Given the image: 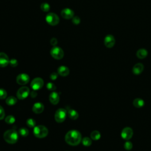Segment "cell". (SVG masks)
Segmentation results:
<instances>
[{
    "label": "cell",
    "instance_id": "cell-1",
    "mask_svg": "<svg viewBox=\"0 0 151 151\" xmlns=\"http://www.w3.org/2000/svg\"><path fill=\"white\" fill-rule=\"evenodd\" d=\"M81 135L76 130L69 131L65 136V141L67 143L72 146L78 145L81 141Z\"/></svg>",
    "mask_w": 151,
    "mask_h": 151
},
{
    "label": "cell",
    "instance_id": "cell-2",
    "mask_svg": "<svg viewBox=\"0 0 151 151\" xmlns=\"http://www.w3.org/2000/svg\"><path fill=\"white\" fill-rule=\"evenodd\" d=\"M4 139L8 143L14 144L17 142L18 139V133L14 129H10L4 133Z\"/></svg>",
    "mask_w": 151,
    "mask_h": 151
},
{
    "label": "cell",
    "instance_id": "cell-3",
    "mask_svg": "<svg viewBox=\"0 0 151 151\" xmlns=\"http://www.w3.org/2000/svg\"><path fill=\"white\" fill-rule=\"evenodd\" d=\"M33 133L35 137L38 138H43L47 136L49 131L46 126L43 125H38L34 127Z\"/></svg>",
    "mask_w": 151,
    "mask_h": 151
},
{
    "label": "cell",
    "instance_id": "cell-4",
    "mask_svg": "<svg viewBox=\"0 0 151 151\" xmlns=\"http://www.w3.org/2000/svg\"><path fill=\"white\" fill-rule=\"evenodd\" d=\"M67 115V111L64 109H58L55 113L54 118L57 122L61 123L66 119Z\"/></svg>",
    "mask_w": 151,
    "mask_h": 151
},
{
    "label": "cell",
    "instance_id": "cell-5",
    "mask_svg": "<svg viewBox=\"0 0 151 151\" xmlns=\"http://www.w3.org/2000/svg\"><path fill=\"white\" fill-rule=\"evenodd\" d=\"M46 20L47 23L51 26H56L58 24L60 21L58 15L53 13H50L46 15Z\"/></svg>",
    "mask_w": 151,
    "mask_h": 151
},
{
    "label": "cell",
    "instance_id": "cell-6",
    "mask_svg": "<svg viewBox=\"0 0 151 151\" xmlns=\"http://www.w3.org/2000/svg\"><path fill=\"white\" fill-rule=\"evenodd\" d=\"M30 95V89L28 87L23 86L18 89L17 92V97L20 100H23L27 98Z\"/></svg>",
    "mask_w": 151,
    "mask_h": 151
},
{
    "label": "cell",
    "instance_id": "cell-7",
    "mask_svg": "<svg viewBox=\"0 0 151 151\" xmlns=\"http://www.w3.org/2000/svg\"><path fill=\"white\" fill-rule=\"evenodd\" d=\"M50 54L51 56L56 60L61 59L64 54L63 50L59 47H53L50 51Z\"/></svg>",
    "mask_w": 151,
    "mask_h": 151
},
{
    "label": "cell",
    "instance_id": "cell-8",
    "mask_svg": "<svg viewBox=\"0 0 151 151\" xmlns=\"http://www.w3.org/2000/svg\"><path fill=\"white\" fill-rule=\"evenodd\" d=\"M30 86L34 90H40L44 86V81L40 77H36L32 80Z\"/></svg>",
    "mask_w": 151,
    "mask_h": 151
},
{
    "label": "cell",
    "instance_id": "cell-9",
    "mask_svg": "<svg viewBox=\"0 0 151 151\" xmlns=\"http://www.w3.org/2000/svg\"><path fill=\"white\" fill-rule=\"evenodd\" d=\"M133 134L134 132L132 129L129 127H126L122 130L121 132V136L123 139L128 141L132 138V137L133 136Z\"/></svg>",
    "mask_w": 151,
    "mask_h": 151
},
{
    "label": "cell",
    "instance_id": "cell-10",
    "mask_svg": "<svg viewBox=\"0 0 151 151\" xmlns=\"http://www.w3.org/2000/svg\"><path fill=\"white\" fill-rule=\"evenodd\" d=\"M17 83L20 85H25L30 81V77L27 74L21 73L18 75L16 79Z\"/></svg>",
    "mask_w": 151,
    "mask_h": 151
},
{
    "label": "cell",
    "instance_id": "cell-11",
    "mask_svg": "<svg viewBox=\"0 0 151 151\" xmlns=\"http://www.w3.org/2000/svg\"><path fill=\"white\" fill-rule=\"evenodd\" d=\"M104 45L107 48H112L115 44V39L112 35H107L104 40Z\"/></svg>",
    "mask_w": 151,
    "mask_h": 151
},
{
    "label": "cell",
    "instance_id": "cell-12",
    "mask_svg": "<svg viewBox=\"0 0 151 151\" xmlns=\"http://www.w3.org/2000/svg\"><path fill=\"white\" fill-rule=\"evenodd\" d=\"M61 15L64 19H71L73 18L74 16V11L70 8H64L61 11Z\"/></svg>",
    "mask_w": 151,
    "mask_h": 151
},
{
    "label": "cell",
    "instance_id": "cell-13",
    "mask_svg": "<svg viewBox=\"0 0 151 151\" xmlns=\"http://www.w3.org/2000/svg\"><path fill=\"white\" fill-rule=\"evenodd\" d=\"M10 63L8 56L4 53H0V67H5L8 66Z\"/></svg>",
    "mask_w": 151,
    "mask_h": 151
},
{
    "label": "cell",
    "instance_id": "cell-14",
    "mask_svg": "<svg viewBox=\"0 0 151 151\" xmlns=\"http://www.w3.org/2000/svg\"><path fill=\"white\" fill-rule=\"evenodd\" d=\"M45 106L42 103L37 102L35 103L33 106V111L37 114H40L44 111Z\"/></svg>",
    "mask_w": 151,
    "mask_h": 151
},
{
    "label": "cell",
    "instance_id": "cell-15",
    "mask_svg": "<svg viewBox=\"0 0 151 151\" xmlns=\"http://www.w3.org/2000/svg\"><path fill=\"white\" fill-rule=\"evenodd\" d=\"M49 100L53 104H57L60 101V96L56 92H51L49 96Z\"/></svg>",
    "mask_w": 151,
    "mask_h": 151
},
{
    "label": "cell",
    "instance_id": "cell-16",
    "mask_svg": "<svg viewBox=\"0 0 151 151\" xmlns=\"http://www.w3.org/2000/svg\"><path fill=\"white\" fill-rule=\"evenodd\" d=\"M144 70V66L142 63H137L134 66L132 72L136 75H139L142 73Z\"/></svg>",
    "mask_w": 151,
    "mask_h": 151
},
{
    "label": "cell",
    "instance_id": "cell-17",
    "mask_svg": "<svg viewBox=\"0 0 151 151\" xmlns=\"http://www.w3.org/2000/svg\"><path fill=\"white\" fill-rule=\"evenodd\" d=\"M70 70L69 69L64 66H61L58 68L57 70V73L60 75L61 76H67L69 74Z\"/></svg>",
    "mask_w": 151,
    "mask_h": 151
},
{
    "label": "cell",
    "instance_id": "cell-18",
    "mask_svg": "<svg viewBox=\"0 0 151 151\" xmlns=\"http://www.w3.org/2000/svg\"><path fill=\"white\" fill-rule=\"evenodd\" d=\"M148 56V51L144 49H141L136 52V56L140 59H143Z\"/></svg>",
    "mask_w": 151,
    "mask_h": 151
},
{
    "label": "cell",
    "instance_id": "cell-19",
    "mask_svg": "<svg viewBox=\"0 0 151 151\" xmlns=\"http://www.w3.org/2000/svg\"><path fill=\"white\" fill-rule=\"evenodd\" d=\"M133 104L135 107H137V108H141V107H142L144 106L145 102L143 100L139 98H137L134 100Z\"/></svg>",
    "mask_w": 151,
    "mask_h": 151
},
{
    "label": "cell",
    "instance_id": "cell-20",
    "mask_svg": "<svg viewBox=\"0 0 151 151\" xmlns=\"http://www.w3.org/2000/svg\"><path fill=\"white\" fill-rule=\"evenodd\" d=\"M68 111V115L69 117L72 120H76L79 118V113L78 112L73 109H69Z\"/></svg>",
    "mask_w": 151,
    "mask_h": 151
},
{
    "label": "cell",
    "instance_id": "cell-21",
    "mask_svg": "<svg viewBox=\"0 0 151 151\" xmlns=\"http://www.w3.org/2000/svg\"><path fill=\"white\" fill-rule=\"evenodd\" d=\"M6 102L8 105L13 106L17 102V100L14 96H10L7 98Z\"/></svg>",
    "mask_w": 151,
    "mask_h": 151
},
{
    "label": "cell",
    "instance_id": "cell-22",
    "mask_svg": "<svg viewBox=\"0 0 151 151\" xmlns=\"http://www.w3.org/2000/svg\"><path fill=\"white\" fill-rule=\"evenodd\" d=\"M90 137H91L92 139H93L94 141H97V140L100 139V138L101 137V135L99 131H94L91 133Z\"/></svg>",
    "mask_w": 151,
    "mask_h": 151
},
{
    "label": "cell",
    "instance_id": "cell-23",
    "mask_svg": "<svg viewBox=\"0 0 151 151\" xmlns=\"http://www.w3.org/2000/svg\"><path fill=\"white\" fill-rule=\"evenodd\" d=\"M82 143L84 146H89L92 145V139L88 137H85L82 139Z\"/></svg>",
    "mask_w": 151,
    "mask_h": 151
},
{
    "label": "cell",
    "instance_id": "cell-24",
    "mask_svg": "<svg viewBox=\"0 0 151 151\" xmlns=\"http://www.w3.org/2000/svg\"><path fill=\"white\" fill-rule=\"evenodd\" d=\"M19 135H21L22 136L26 137V136H27L29 135V130H28L27 129L23 127V128L19 129Z\"/></svg>",
    "mask_w": 151,
    "mask_h": 151
},
{
    "label": "cell",
    "instance_id": "cell-25",
    "mask_svg": "<svg viewBox=\"0 0 151 151\" xmlns=\"http://www.w3.org/2000/svg\"><path fill=\"white\" fill-rule=\"evenodd\" d=\"M40 8H41L42 11H45V12H47V11H49L50 10V5L48 3H44L41 4V5L40 6Z\"/></svg>",
    "mask_w": 151,
    "mask_h": 151
},
{
    "label": "cell",
    "instance_id": "cell-26",
    "mask_svg": "<svg viewBox=\"0 0 151 151\" xmlns=\"http://www.w3.org/2000/svg\"><path fill=\"white\" fill-rule=\"evenodd\" d=\"M5 121L8 124H13L15 121V119L13 115H8L6 117Z\"/></svg>",
    "mask_w": 151,
    "mask_h": 151
},
{
    "label": "cell",
    "instance_id": "cell-27",
    "mask_svg": "<svg viewBox=\"0 0 151 151\" xmlns=\"http://www.w3.org/2000/svg\"><path fill=\"white\" fill-rule=\"evenodd\" d=\"M26 123H27V126L30 127H34L36 125V122H35V120L33 119H29L27 120Z\"/></svg>",
    "mask_w": 151,
    "mask_h": 151
},
{
    "label": "cell",
    "instance_id": "cell-28",
    "mask_svg": "<svg viewBox=\"0 0 151 151\" xmlns=\"http://www.w3.org/2000/svg\"><path fill=\"white\" fill-rule=\"evenodd\" d=\"M46 87H47V88L49 90H51V91L56 90V89H57L56 85H55L54 83H51V82L48 83L47 84V85H46Z\"/></svg>",
    "mask_w": 151,
    "mask_h": 151
},
{
    "label": "cell",
    "instance_id": "cell-29",
    "mask_svg": "<svg viewBox=\"0 0 151 151\" xmlns=\"http://www.w3.org/2000/svg\"><path fill=\"white\" fill-rule=\"evenodd\" d=\"M7 96V93L4 89H0V99H5Z\"/></svg>",
    "mask_w": 151,
    "mask_h": 151
},
{
    "label": "cell",
    "instance_id": "cell-30",
    "mask_svg": "<svg viewBox=\"0 0 151 151\" xmlns=\"http://www.w3.org/2000/svg\"><path fill=\"white\" fill-rule=\"evenodd\" d=\"M124 148L126 150H130L132 149L133 148V145L132 143V142H129V141H127L126 142H125V145H124Z\"/></svg>",
    "mask_w": 151,
    "mask_h": 151
},
{
    "label": "cell",
    "instance_id": "cell-31",
    "mask_svg": "<svg viewBox=\"0 0 151 151\" xmlns=\"http://www.w3.org/2000/svg\"><path fill=\"white\" fill-rule=\"evenodd\" d=\"M10 63V66L11 67H15L17 66V65H18V61L16 59H15V58H13V59L10 60V63Z\"/></svg>",
    "mask_w": 151,
    "mask_h": 151
},
{
    "label": "cell",
    "instance_id": "cell-32",
    "mask_svg": "<svg viewBox=\"0 0 151 151\" xmlns=\"http://www.w3.org/2000/svg\"><path fill=\"white\" fill-rule=\"evenodd\" d=\"M72 22L75 25H78L80 23V19L79 17H74L72 18Z\"/></svg>",
    "mask_w": 151,
    "mask_h": 151
},
{
    "label": "cell",
    "instance_id": "cell-33",
    "mask_svg": "<svg viewBox=\"0 0 151 151\" xmlns=\"http://www.w3.org/2000/svg\"><path fill=\"white\" fill-rule=\"evenodd\" d=\"M5 116V112L3 107L0 105V120H2L4 118Z\"/></svg>",
    "mask_w": 151,
    "mask_h": 151
},
{
    "label": "cell",
    "instance_id": "cell-34",
    "mask_svg": "<svg viewBox=\"0 0 151 151\" xmlns=\"http://www.w3.org/2000/svg\"><path fill=\"white\" fill-rule=\"evenodd\" d=\"M57 77H58V74H57V73H55V72L52 73L50 74V79H51V80H56L57 78Z\"/></svg>",
    "mask_w": 151,
    "mask_h": 151
},
{
    "label": "cell",
    "instance_id": "cell-35",
    "mask_svg": "<svg viewBox=\"0 0 151 151\" xmlns=\"http://www.w3.org/2000/svg\"><path fill=\"white\" fill-rule=\"evenodd\" d=\"M50 43H51V45L55 46L57 45V39H56V38H53L50 40Z\"/></svg>",
    "mask_w": 151,
    "mask_h": 151
},
{
    "label": "cell",
    "instance_id": "cell-36",
    "mask_svg": "<svg viewBox=\"0 0 151 151\" xmlns=\"http://www.w3.org/2000/svg\"><path fill=\"white\" fill-rule=\"evenodd\" d=\"M30 96L32 98H35L37 97V93L36 92V90H33L32 92H31L30 93Z\"/></svg>",
    "mask_w": 151,
    "mask_h": 151
}]
</instances>
